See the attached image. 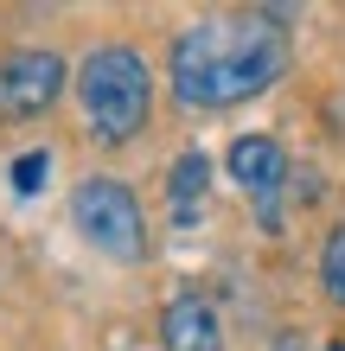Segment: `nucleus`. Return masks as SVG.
<instances>
[{"label":"nucleus","mask_w":345,"mask_h":351,"mask_svg":"<svg viewBox=\"0 0 345 351\" xmlns=\"http://www.w3.org/2000/svg\"><path fill=\"white\" fill-rule=\"evenodd\" d=\"M77 109L103 147H128L154 115V71L134 45H96L77 64Z\"/></svg>","instance_id":"nucleus-2"},{"label":"nucleus","mask_w":345,"mask_h":351,"mask_svg":"<svg viewBox=\"0 0 345 351\" xmlns=\"http://www.w3.org/2000/svg\"><path fill=\"white\" fill-rule=\"evenodd\" d=\"M320 287H326L333 306H345V223L326 230V250H320Z\"/></svg>","instance_id":"nucleus-8"},{"label":"nucleus","mask_w":345,"mask_h":351,"mask_svg":"<svg viewBox=\"0 0 345 351\" xmlns=\"http://www.w3.org/2000/svg\"><path fill=\"white\" fill-rule=\"evenodd\" d=\"M64 58L51 45H19L0 58V121H32L64 96Z\"/></svg>","instance_id":"nucleus-4"},{"label":"nucleus","mask_w":345,"mask_h":351,"mask_svg":"<svg viewBox=\"0 0 345 351\" xmlns=\"http://www.w3.org/2000/svg\"><path fill=\"white\" fill-rule=\"evenodd\" d=\"M205 185H211V160L205 154H179L173 160V173H167V211H173V223H179V230H192V223L198 217H205Z\"/></svg>","instance_id":"nucleus-7"},{"label":"nucleus","mask_w":345,"mask_h":351,"mask_svg":"<svg viewBox=\"0 0 345 351\" xmlns=\"http://www.w3.org/2000/svg\"><path fill=\"white\" fill-rule=\"evenodd\" d=\"M224 167H230L237 185H250L256 198H275V192H281V179H288V147H281L275 134H237Z\"/></svg>","instance_id":"nucleus-5"},{"label":"nucleus","mask_w":345,"mask_h":351,"mask_svg":"<svg viewBox=\"0 0 345 351\" xmlns=\"http://www.w3.org/2000/svg\"><path fill=\"white\" fill-rule=\"evenodd\" d=\"M71 223L90 250L109 262H147V211H141L134 185L121 179H77L71 192Z\"/></svg>","instance_id":"nucleus-3"},{"label":"nucleus","mask_w":345,"mask_h":351,"mask_svg":"<svg viewBox=\"0 0 345 351\" xmlns=\"http://www.w3.org/2000/svg\"><path fill=\"white\" fill-rule=\"evenodd\" d=\"M160 345L167 351H224V332H217V313L205 294H173L167 313H160Z\"/></svg>","instance_id":"nucleus-6"},{"label":"nucleus","mask_w":345,"mask_h":351,"mask_svg":"<svg viewBox=\"0 0 345 351\" xmlns=\"http://www.w3.org/2000/svg\"><path fill=\"white\" fill-rule=\"evenodd\" d=\"M7 179H13V192H19V198H32V192H38V185H45V179H51V154H45V147H32V154H19Z\"/></svg>","instance_id":"nucleus-9"},{"label":"nucleus","mask_w":345,"mask_h":351,"mask_svg":"<svg viewBox=\"0 0 345 351\" xmlns=\"http://www.w3.org/2000/svg\"><path fill=\"white\" fill-rule=\"evenodd\" d=\"M294 64L281 13H211L173 38V96L186 109H237L275 90Z\"/></svg>","instance_id":"nucleus-1"}]
</instances>
